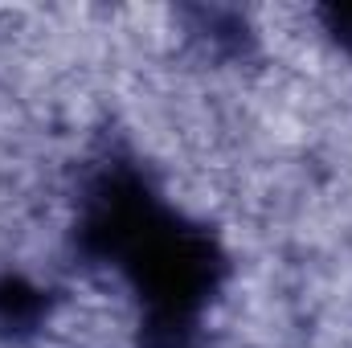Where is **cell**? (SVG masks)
<instances>
[{
	"mask_svg": "<svg viewBox=\"0 0 352 348\" xmlns=\"http://www.w3.org/2000/svg\"><path fill=\"white\" fill-rule=\"evenodd\" d=\"M332 29H336V41L352 50V8H340V12H332Z\"/></svg>",
	"mask_w": 352,
	"mask_h": 348,
	"instance_id": "obj_2",
	"label": "cell"
},
{
	"mask_svg": "<svg viewBox=\"0 0 352 348\" xmlns=\"http://www.w3.org/2000/svg\"><path fill=\"white\" fill-rule=\"evenodd\" d=\"M41 312H45V299H41V291L33 283H25L16 274L12 279H0V328L4 332L33 328L41 320Z\"/></svg>",
	"mask_w": 352,
	"mask_h": 348,
	"instance_id": "obj_1",
	"label": "cell"
}]
</instances>
